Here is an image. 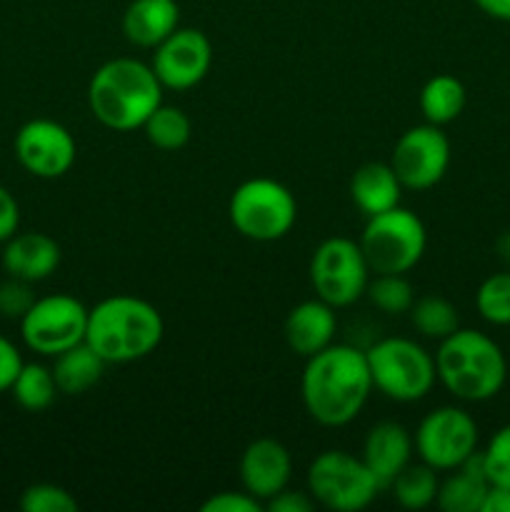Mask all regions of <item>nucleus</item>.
Returning a JSON list of instances; mask_svg holds the SVG:
<instances>
[{
    "mask_svg": "<svg viewBox=\"0 0 510 512\" xmlns=\"http://www.w3.org/2000/svg\"><path fill=\"white\" fill-rule=\"evenodd\" d=\"M365 350L333 343L305 358L300 378V398L305 413L323 428L350 425L373 393Z\"/></svg>",
    "mask_w": 510,
    "mask_h": 512,
    "instance_id": "nucleus-1",
    "label": "nucleus"
},
{
    "mask_svg": "<svg viewBox=\"0 0 510 512\" xmlns=\"http://www.w3.org/2000/svg\"><path fill=\"white\" fill-rule=\"evenodd\" d=\"M165 320L153 303L135 295H110L88 313L85 343L108 365L143 360L160 348Z\"/></svg>",
    "mask_w": 510,
    "mask_h": 512,
    "instance_id": "nucleus-2",
    "label": "nucleus"
},
{
    "mask_svg": "<svg viewBox=\"0 0 510 512\" xmlns=\"http://www.w3.org/2000/svg\"><path fill=\"white\" fill-rule=\"evenodd\" d=\"M163 103V83L148 63L135 58H113L100 65L88 85L93 118L115 133L143 128Z\"/></svg>",
    "mask_w": 510,
    "mask_h": 512,
    "instance_id": "nucleus-3",
    "label": "nucleus"
},
{
    "mask_svg": "<svg viewBox=\"0 0 510 512\" xmlns=\"http://www.w3.org/2000/svg\"><path fill=\"white\" fill-rule=\"evenodd\" d=\"M435 373L438 383L453 398L485 403L503 390L508 380V360L490 335L473 328H458L438 343Z\"/></svg>",
    "mask_w": 510,
    "mask_h": 512,
    "instance_id": "nucleus-4",
    "label": "nucleus"
},
{
    "mask_svg": "<svg viewBox=\"0 0 510 512\" xmlns=\"http://www.w3.org/2000/svg\"><path fill=\"white\" fill-rule=\"evenodd\" d=\"M373 388L395 403H418L438 383L435 355L410 338H383L365 350Z\"/></svg>",
    "mask_w": 510,
    "mask_h": 512,
    "instance_id": "nucleus-5",
    "label": "nucleus"
},
{
    "mask_svg": "<svg viewBox=\"0 0 510 512\" xmlns=\"http://www.w3.org/2000/svg\"><path fill=\"white\" fill-rule=\"evenodd\" d=\"M358 243L370 273L405 275L423 260L428 233L413 210L398 205L368 218Z\"/></svg>",
    "mask_w": 510,
    "mask_h": 512,
    "instance_id": "nucleus-6",
    "label": "nucleus"
},
{
    "mask_svg": "<svg viewBox=\"0 0 510 512\" xmlns=\"http://www.w3.org/2000/svg\"><path fill=\"white\" fill-rule=\"evenodd\" d=\"M228 218L243 238L273 243L285 238L298 220V200L273 178H250L233 190Z\"/></svg>",
    "mask_w": 510,
    "mask_h": 512,
    "instance_id": "nucleus-7",
    "label": "nucleus"
},
{
    "mask_svg": "<svg viewBox=\"0 0 510 512\" xmlns=\"http://www.w3.org/2000/svg\"><path fill=\"white\" fill-rule=\"evenodd\" d=\"M310 498L315 505L333 512H360L368 508L380 493L378 480L348 450H325L310 463L305 475Z\"/></svg>",
    "mask_w": 510,
    "mask_h": 512,
    "instance_id": "nucleus-8",
    "label": "nucleus"
},
{
    "mask_svg": "<svg viewBox=\"0 0 510 512\" xmlns=\"http://www.w3.org/2000/svg\"><path fill=\"white\" fill-rule=\"evenodd\" d=\"M308 273L315 298L325 300L335 310L365 298V288L370 283V268L360 243L340 235L323 240L313 250Z\"/></svg>",
    "mask_w": 510,
    "mask_h": 512,
    "instance_id": "nucleus-9",
    "label": "nucleus"
},
{
    "mask_svg": "<svg viewBox=\"0 0 510 512\" xmlns=\"http://www.w3.org/2000/svg\"><path fill=\"white\" fill-rule=\"evenodd\" d=\"M88 313L90 310L68 293L35 298L28 313L20 318V338L33 353L55 358L83 343L88 333Z\"/></svg>",
    "mask_w": 510,
    "mask_h": 512,
    "instance_id": "nucleus-10",
    "label": "nucleus"
},
{
    "mask_svg": "<svg viewBox=\"0 0 510 512\" xmlns=\"http://www.w3.org/2000/svg\"><path fill=\"white\" fill-rule=\"evenodd\" d=\"M415 453L438 473H450L478 450V423L458 405H440L418 423Z\"/></svg>",
    "mask_w": 510,
    "mask_h": 512,
    "instance_id": "nucleus-11",
    "label": "nucleus"
},
{
    "mask_svg": "<svg viewBox=\"0 0 510 512\" xmlns=\"http://www.w3.org/2000/svg\"><path fill=\"white\" fill-rule=\"evenodd\" d=\"M450 165V140L440 125H415L393 145L390 168L405 190H430L445 178Z\"/></svg>",
    "mask_w": 510,
    "mask_h": 512,
    "instance_id": "nucleus-12",
    "label": "nucleus"
},
{
    "mask_svg": "<svg viewBox=\"0 0 510 512\" xmlns=\"http://www.w3.org/2000/svg\"><path fill=\"white\" fill-rule=\"evenodd\" d=\"M13 150L18 163L30 175L43 180L63 178L73 168L75 155H78L73 133L63 123L48 118H35L20 125Z\"/></svg>",
    "mask_w": 510,
    "mask_h": 512,
    "instance_id": "nucleus-13",
    "label": "nucleus"
},
{
    "mask_svg": "<svg viewBox=\"0 0 510 512\" xmlns=\"http://www.w3.org/2000/svg\"><path fill=\"white\" fill-rule=\"evenodd\" d=\"M153 50L150 68L168 90L195 88L213 65V45L203 30L178 28Z\"/></svg>",
    "mask_w": 510,
    "mask_h": 512,
    "instance_id": "nucleus-14",
    "label": "nucleus"
},
{
    "mask_svg": "<svg viewBox=\"0 0 510 512\" xmlns=\"http://www.w3.org/2000/svg\"><path fill=\"white\" fill-rule=\"evenodd\" d=\"M293 478V458L288 448L275 438H258L240 455V483L248 495L265 508L273 495L285 490Z\"/></svg>",
    "mask_w": 510,
    "mask_h": 512,
    "instance_id": "nucleus-15",
    "label": "nucleus"
},
{
    "mask_svg": "<svg viewBox=\"0 0 510 512\" xmlns=\"http://www.w3.org/2000/svg\"><path fill=\"white\" fill-rule=\"evenodd\" d=\"M413 435L403 423L380 420L368 430L363 440V463L378 480L380 490H388L390 483L400 475V470L413 463Z\"/></svg>",
    "mask_w": 510,
    "mask_h": 512,
    "instance_id": "nucleus-16",
    "label": "nucleus"
},
{
    "mask_svg": "<svg viewBox=\"0 0 510 512\" xmlns=\"http://www.w3.org/2000/svg\"><path fill=\"white\" fill-rule=\"evenodd\" d=\"M335 333H338L335 308L320 298L303 300V303L295 305L283 325L285 343L300 358H310V355L333 345Z\"/></svg>",
    "mask_w": 510,
    "mask_h": 512,
    "instance_id": "nucleus-17",
    "label": "nucleus"
},
{
    "mask_svg": "<svg viewBox=\"0 0 510 512\" xmlns=\"http://www.w3.org/2000/svg\"><path fill=\"white\" fill-rule=\"evenodd\" d=\"M3 245L5 273L10 278L28 280V283H40V280L50 278L63 260L60 245L50 235L35 233V230L15 233Z\"/></svg>",
    "mask_w": 510,
    "mask_h": 512,
    "instance_id": "nucleus-18",
    "label": "nucleus"
},
{
    "mask_svg": "<svg viewBox=\"0 0 510 512\" xmlns=\"http://www.w3.org/2000/svg\"><path fill=\"white\" fill-rule=\"evenodd\" d=\"M180 28L175 0H133L123 13V33L138 48H155Z\"/></svg>",
    "mask_w": 510,
    "mask_h": 512,
    "instance_id": "nucleus-19",
    "label": "nucleus"
},
{
    "mask_svg": "<svg viewBox=\"0 0 510 512\" xmlns=\"http://www.w3.org/2000/svg\"><path fill=\"white\" fill-rule=\"evenodd\" d=\"M403 190L390 163H365L350 178V198L365 218L398 208Z\"/></svg>",
    "mask_w": 510,
    "mask_h": 512,
    "instance_id": "nucleus-20",
    "label": "nucleus"
},
{
    "mask_svg": "<svg viewBox=\"0 0 510 512\" xmlns=\"http://www.w3.org/2000/svg\"><path fill=\"white\" fill-rule=\"evenodd\" d=\"M488 488L483 450H475L463 465L450 470L448 478L440 480L435 505L443 512H480Z\"/></svg>",
    "mask_w": 510,
    "mask_h": 512,
    "instance_id": "nucleus-21",
    "label": "nucleus"
},
{
    "mask_svg": "<svg viewBox=\"0 0 510 512\" xmlns=\"http://www.w3.org/2000/svg\"><path fill=\"white\" fill-rule=\"evenodd\" d=\"M105 368H108V363L83 340L65 353L55 355L50 370H53L58 393L73 398V395H83L90 388H95L103 380Z\"/></svg>",
    "mask_w": 510,
    "mask_h": 512,
    "instance_id": "nucleus-22",
    "label": "nucleus"
},
{
    "mask_svg": "<svg viewBox=\"0 0 510 512\" xmlns=\"http://www.w3.org/2000/svg\"><path fill=\"white\" fill-rule=\"evenodd\" d=\"M465 85L460 83L455 75H433L428 83L420 90V113H423L425 123L430 125H448L460 118L465 108Z\"/></svg>",
    "mask_w": 510,
    "mask_h": 512,
    "instance_id": "nucleus-23",
    "label": "nucleus"
},
{
    "mask_svg": "<svg viewBox=\"0 0 510 512\" xmlns=\"http://www.w3.org/2000/svg\"><path fill=\"white\" fill-rule=\"evenodd\" d=\"M440 478L438 470L430 468L428 463H408L400 470L398 478L390 483V493L398 500L400 508L405 510H425L438 498Z\"/></svg>",
    "mask_w": 510,
    "mask_h": 512,
    "instance_id": "nucleus-24",
    "label": "nucleus"
},
{
    "mask_svg": "<svg viewBox=\"0 0 510 512\" xmlns=\"http://www.w3.org/2000/svg\"><path fill=\"white\" fill-rule=\"evenodd\" d=\"M408 315L413 328L423 338L438 340V343L460 328L458 308L448 298H443V295H423V298H415Z\"/></svg>",
    "mask_w": 510,
    "mask_h": 512,
    "instance_id": "nucleus-25",
    "label": "nucleus"
},
{
    "mask_svg": "<svg viewBox=\"0 0 510 512\" xmlns=\"http://www.w3.org/2000/svg\"><path fill=\"white\" fill-rule=\"evenodd\" d=\"M143 130L150 145L165 150V153H175V150L188 145L190 135H193V123L185 115V110L160 103L143 123Z\"/></svg>",
    "mask_w": 510,
    "mask_h": 512,
    "instance_id": "nucleus-26",
    "label": "nucleus"
},
{
    "mask_svg": "<svg viewBox=\"0 0 510 512\" xmlns=\"http://www.w3.org/2000/svg\"><path fill=\"white\" fill-rule=\"evenodd\" d=\"M10 393H13L15 403L23 410L43 413V410H48L55 403V395H58L53 370L43 363H23Z\"/></svg>",
    "mask_w": 510,
    "mask_h": 512,
    "instance_id": "nucleus-27",
    "label": "nucleus"
},
{
    "mask_svg": "<svg viewBox=\"0 0 510 512\" xmlns=\"http://www.w3.org/2000/svg\"><path fill=\"white\" fill-rule=\"evenodd\" d=\"M365 298L383 315H405L415 303V290L405 275H375L365 288Z\"/></svg>",
    "mask_w": 510,
    "mask_h": 512,
    "instance_id": "nucleus-28",
    "label": "nucleus"
},
{
    "mask_svg": "<svg viewBox=\"0 0 510 512\" xmlns=\"http://www.w3.org/2000/svg\"><path fill=\"white\" fill-rule=\"evenodd\" d=\"M475 308L490 325H510V273H493L480 283L475 293Z\"/></svg>",
    "mask_w": 510,
    "mask_h": 512,
    "instance_id": "nucleus-29",
    "label": "nucleus"
},
{
    "mask_svg": "<svg viewBox=\"0 0 510 512\" xmlns=\"http://www.w3.org/2000/svg\"><path fill=\"white\" fill-rule=\"evenodd\" d=\"M18 505L25 512H78V500L55 483L28 485Z\"/></svg>",
    "mask_w": 510,
    "mask_h": 512,
    "instance_id": "nucleus-30",
    "label": "nucleus"
},
{
    "mask_svg": "<svg viewBox=\"0 0 510 512\" xmlns=\"http://www.w3.org/2000/svg\"><path fill=\"white\" fill-rule=\"evenodd\" d=\"M483 463L490 485L510 488V423L495 430L493 438L488 440L483 450Z\"/></svg>",
    "mask_w": 510,
    "mask_h": 512,
    "instance_id": "nucleus-31",
    "label": "nucleus"
},
{
    "mask_svg": "<svg viewBox=\"0 0 510 512\" xmlns=\"http://www.w3.org/2000/svg\"><path fill=\"white\" fill-rule=\"evenodd\" d=\"M33 283L20 278H8L5 283H0V315L10 320H20L30 310V305L35 303Z\"/></svg>",
    "mask_w": 510,
    "mask_h": 512,
    "instance_id": "nucleus-32",
    "label": "nucleus"
},
{
    "mask_svg": "<svg viewBox=\"0 0 510 512\" xmlns=\"http://www.w3.org/2000/svg\"><path fill=\"white\" fill-rule=\"evenodd\" d=\"M263 510V503L255 500L253 495L233 493V490H223L218 495H210L203 505H200V512H260Z\"/></svg>",
    "mask_w": 510,
    "mask_h": 512,
    "instance_id": "nucleus-33",
    "label": "nucleus"
},
{
    "mask_svg": "<svg viewBox=\"0 0 510 512\" xmlns=\"http://www.w3.org/2000/svg\"><path fill=\"white\" fill-rule=\"evenodd\" d=\"M23 355L20 350L10 343L5 335H0V393L13 388L15 378H18L20 368H23Z\"/></svg>",
    "mask_w": 510,
    "mask_h": 512,
    "instance_id": "nucleus-34",
    "label": "nucleus"
},
{
    "mask_svg": "<svg viewBox=\"0 0 510 512\" xmlns=\"http://www.w3.org/2000/svg\"><path fill=\"white\" fill-rule=\"evenodd\" d=\"M315 508V500L310 498L308 490H293L285 488L278 495L265 503V510L270 512H310Z\"/></svg>",
    "mask_w": 510,
    "mask_h": 512,
    "instance_id": "nucleus-35",
    "label": "nucleus"
},
{
    "mask_svg": "<svg viewBox=\"0 0 510 512\" xmlns=\"http://www.w3.org/2000/svg\"><path fill=\"white\" fill-rule=\"evenodd\" d=\"M20 228V205L8 188L0 185V243L13 238Z\"/></svg>",
    "mask_w": 510,
    "mask_h": 512,
    "instance_id": "nucleus-36",
    "label": "nucleus"
},
{
    "mask_svg": "<svg viewBox=\"0 0 510 512\" xmlns=\"http://www.w3.org/2000/svg\"><path fill=\"white\" fill-rule=\"evenodd\" d=\"M480 512H510V488L490 485Z\"/></svg>",
    "mask_w": 510,
    "mask_h": 512,
    "instance_id": "nucleus-37",
    "label": "nucleus"
},
{
    "mask_svg": "<svg viewBox=\"0 0 510 512\" xmlns=\"http://www.w3.org/2000/svg\"><path fill=\"white\" fill-rule=\"evenodd\" d=\"M488 18L510 23V0H473Z\"/></svg>",
    "mask_w": 510,
    "mask_h": 512,
    "instance_id": "nucleus-38",
    "label": "nucleus"
},
{
    "mask_svg": "<svg viewBox=\"0 0 510 512\" xmlns=\"http://www.w3.org/2000/svg\"><path fill=\"white\" fill-rule=\"evenodd\" d=\"M495 253H498V258L503 260L505 265H510V230L495 240Z\"/></svg>",
    "mask_w": 510,
    "mask_h": 512,
    "instance_id": "nucleus-39",
    "label": "nucleus"
}]
</instances>
